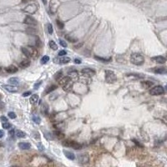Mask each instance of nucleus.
<instances>
[{
    "label": "nucleus",
    "instance_id": "1",
    "mask_svg": "<svg viewBox=\"0 0 167 167\" xmlns=\"http://www.w3.org/2000/svg\"><path fill=\"white\" fill-rule=\"evenodd\" d=\"M130 62L135 65L140 66L144 63V58L141 54L134 53L130 55Z\"/></svg>",
    "mask_w": 167,
    "mask_h": 167
},
{
    "label": "nucleus",
    "instance_id": "2",
    "mask_svg": "<svg viewBox=\"0 0 167 167\" xmlns=\"http://www.w3.org/2000/svg\"><path fill=\"white\" fill-rule=\"evenodd\" d=\"M71 78L69 76L63 77L61 80H59V84L63 87V89L65 91H69L72 89V83H71Z\"/></svg>",
    "mask_w": 167,
    "mask_h": 167
},
{
    "label": "nucleus",
    "instance_id": "3",
    "mask_svg": "<svg viewBox=\"0 0 167 167\" xmlns=\"http://www.w3.org/2000/svg\"><path fill=\"white\" fill-rule=\"evenodd\" d=\"M63 144L66 147H71L74 150H80L82 148V144L78 143V142L74 141V140H64Z\"/></svg>",
    "mask_w": 167,
    "mask_h": 167
},
{
    "label": "nucleus",
    "instance_id": "4",
    "mask_svg": "<svg viewBox=\"0 0 167 167\" xmlns=\"http://www.w3.org/2000/svg\"><path fill=\"white\" fill-rule=\"evenodd\" d=\"M117 80L115 74L111 70H105V81L109 84L114 83Z\"/></svg>",
    "mask_w": 167,
    "mask_h": 167
},
{
    "label": "nucleus",
    "instance_id": "5",
    "mask_svg": "<svg viewBox=\"0 0 167 167\" xmlns=\"http://www.w3.org/2000/svg\"><path fill=\"white\" fill-rule=\"evenodd\" d=\"M165 92V89L162 87L161 85H156L154 86L150 90V94L151 95H154V96H157V95H163Z\"/></svg>",
    "mask_w": 167,
    "mask_h": 167
},
{
    "label": "nucleus",
    "instance_id": "6",
    "mask_svg": "<svg viewBox=\"0 0 167 167\" xmlns=\"http://www.w3.org/2000/svg\"><path fill=\"white\" fill-rule=\"evenodd\" d=\"M37 10H38V5L35 4V3H31V4H29L28 6H26L25 8H24V12L28 13V14H34Z\"/></svg>",
    "mask_w": 167,
    "mask_h": 167
},
{
    "label": "nucleus",
    "instance_id": "7",
    "mask_svg": "<svg viewBox=\"0 0 167 167\" xmlns=\"http://www.w3.org/2000/svg\"><path fill=\"white\" fill-rule=\"evenodd\" d=\"M24 23L28 24V25H30V26H36L37 24H38L36 19H35L34 18H33L32 16H29V15L25 17V18H24Z\"/></svg>",
    "mask_w": 167,
    "mask_h": 167
},
{
    "label": "nucleus",
    "instance_id": "8",
    "mask_svg": "<svg viewBox=\"0 0 167 167\" xmlns=\"http://www.w3.org/2000/svg\"><path fill=\"white\" fill-rule=\"evenodd\" d=\"M78 160H79V162L82 165L87 164L89 160V157L87 154H80L78 156Z\"/></svg>",
    "mask_w": 167,
    "mask_h": 167
},
{
    "label": "nucleus",
    "instance_id": "9",
    "mask_svg": "<svg viewBox=\"0 0 167 167\" xmlns=\"http://www.w3.org/2000/svg\"><path fill=\"white\" fill-rule=\"evenodd\" d=\"M70 58L69 57H66V56H64V57L62 58H59V59H54V63L56 64H68L70 62Z\"/></svg>",
    "mask_w": 167,
    "mask_h": 167
},
{
    "label": "nucleus",
    "instance_id": "10",
    "mask_svg": "<svg viewBox=\"0 0 167 167\" xmlns=\"http://www.w3.org/2000/svg\"><path fill=\"white\" fill-rule=\"evenodd\" d=\"M155 74H167V68L166 67H155V68L152 69Z\"/></svg>",
    "mask_w": 167,
    "mask_h": 167
},
{
    "label": "nucleus",
    "instance_id": "11",
    "mask_svg": "<svg viewBox=\"0 0 167 167\" xmlns=\"http://www.w3.org/2000/svg\"><path fill=\"white\" fill-rule=\"evenodd\" d=\"M27 48L29 52V54H30V58L36 59V57L38 56V50H37V48L33 46H28Z\"/></svg>",
    "mask_w": 167,
    "mask_h": 167
},
{
    "label": "nucleus",
    "instance_id": "12",
    "mask_svg": "<svg viewBox=\"0 0 167 167\" xmlns=\"http://www.w3.org/2000/svg\"><path fill=\"white\" fill-rule=\"evenodd\" d=\"M3 88L5 89V90L10 92V93H16L18 91V88L16 86L11 85V84H3Z\"/></svg>",
    "mask_w": 167,
    "mask_h": 167
},
{
    "label": "nucleus",
    "instance_id": "13",
    "mask_svg": "<svg viewBox=\"0 0 167 167\" xmlns=\"http://www.w3.org/2000/svg\"><path fill=\"white\" fill-rule=\"evenodd\" d=\"M82 74L85 76H94L95 74V71L92 69H89V68H85L83 69L81 71Z\"/></svg>",
    "mask_w": 167,
    "mask_h": 167
},
{
    "label": "nucleus",
    "instance_id": "14",
    "mask_svg": "<svg viewBox=\"0 0 167 167\" xmlns=\"http://www.w3.org/2000/svg\"><path fill=\"white\" fill-rule=\"evenodd\" d=\"M152 61H155L157 64H165L166 62V59L163 56H155L151 59Z\"/></svg>",
    "mask_w": 167,
    "mask_h": 167
},
{
    "label": "nucleus",
    "instance_id": "15",
    "mask_svg": "<svg viewBox=\"0 0 167 167\" xmlns=\"http://www.w3.org/2000/svg\"><path fill=\"white\" fill-rule=\"evenodd\" d=\"M153 85H154V83L150 81V80H144V81L141 82V86L144 88V89H150V88L153 87Z\"/></svg>",
    "mask_w": 167,
    "mask_h": 167
},
{
    "label": "nucleus",
    "instance_id": "16",
    "mask_svg": "<svg viewBox=\"0 0 167 167\" xmlns=\"http://www.w3.org/2000/svg\"><path fill=\"white\" fill-rule=\"evenodd\" d=\"M5 71L8 74H15V73L18 71V68L14 65H10V66L5 68Z\"/></svg>",
    "mask_w": 167,
    "mask_h": 167
},
{
    "label": "nucleus",
    "instance_id": "17",
    "mask_svg": "<svg viewBox=\"0 0 167 167\" xmlns=\"http://www.w3.org/2000/svg\"><path fill=\"white\" fill-rule=\"evenodd\" d=\"M18 147L21 150H29L31 148V144L28 142H20L18 144Z\"/></svg>",
    "mask_w": 167,
    "mask_h": 167
},
{
    "label": "nucleus",
    "instance_id": "18",
    "mask_svg": "<svg viewBox=\"0 0 167 167\" xmlns=\"http://www.w3.org/2000/svg\"><path fill=\"white\" fill-rule=\"evenodd\" d=\"M30 64H31V62L29 59H24V60H22L20 62L19 67H21V68H23V69L28 68V67L30 65Z\"/></svg>",
    "mask_w": 167,
    "mask_h": 167
},
{
    "label": "nucleus",
    "instance_id": "19",
    "mask_svg": "<svg viewBox=\"0 0 167 167\" xmlns=\"http://www.w3.org/2000/svg\"><path fill=\"white\" fill-rule=\"evenodd\" d=\"M64 155H65V156H66L69 159H71V160H74V159H75V155H74V154L73 153V152L69 151H64Z\"/></svg>",
    "mask_w": 167,
    "mask_h": 167
},
{
    "label": "nucleus",
    "instance_id": "20",
    "mask_svg": "<svg viewBox=\"0 0 167 167\" xmlns=\"http://www.w3.org/2000/svg\"><path fill=\"white\" fill-rule=\"evenodd\" d=\"M39 99V95H37V94H34V95H31V97H30V99H29V101H30V103H31L32 104H36V103L38 102Z\"/></svg>",
    "mask_w": 167,
    "mask_h": 167
},
{
    "label": "nucleus",
    "instance_id": "21",
    "mask_svg": "<svg viewBox=\"0 0 167 167\" xmlns=\"http://www.w3.org/2000/svg\"><path fill=\"white\" fill-rule=\"evenodd\" d=\"M8 82L11 84V85L15 86L17 84H19V80L18 78H15V77H13V78H10L8 80Z\"/></svg>",
    "mask_w": 167,
    "mask_h": 167
},
{
    "label": "nucleus",
    "instance_id": "22",
    "mask_svg": "<svg viewBox=\"0 0 167 167\" xmlns=\"http://www.w3.org/2000/svg\"><path fill=\"white\" fill-rule=\"evenodd\" d=\"M68 75L69 78H75V77L78 76V71L75 70V69H71L68 72Z\"/></svg>",
    "mask_w": 167,
    "mask_h": 167
},
{
    "label": "nucleus",
    "instance_id": "23",
    "mask_svg": "<svg viewBox=\"0 0 167 167\" xmlns=\"http://www.w3.org/2000/svg\"><path fill=\"white\" fill-rule=\"evenodd\" d=\"M95 59H96V60H99L100 62H102V63H107V62H110L111 61V58H108V59H105V58H101V57H99V56H95Z\"/></svg>",
    "mask_w": 167,
    "mask_h": 167
},
{
    "label": "nucleus",
    "instance_id": "24",
    "mask_svg": "<svg viewBox=\"0 0 167 167\" xmlns=\"http://www.w3.org/2000/svg\"><path fill=\"white\" fill-rule=\"evenodd\" d=\"M56 88H57V85H55V84H52V85H50V86H48V87L46 88V89H45V94L51 93V92L54 91Z\"/></svg>",
    "mask_w": 167,
    "mask_h": 167
},
{
    "label": "nucleus",
    "instance_id": "25",
    "mask_svg": "<svg viewBox=\"0 0 167 167\" xmlns=\"http://www.w3.org/2000/svg\"><path fill=\"white\" fill-rule=\"evenodd\" d=\"M48 44H49V47L52 48L53 50H57L58 49V45L57 44H56L55 42H54V40H50L49 43H48Z\"/></svg>",
    "mask_w": 167,
    "mask_h": 167
},
{
    "label": "nucleus",
    "instance_id": "26",
    "mask_svg": "<svg viewBox=\"0 0 167 167\" xmlns=\"http://www.w3.org/2000/svg\"><path fill=\"white\" fill-rule=\"evenodd\" d=\"M15 135H16V136L18 137V138H24L25 135H26L25 133L23 132L22 130H16Z\"/></svg>",
    "mask_w": 167,
    "mask_h": 167
},
{
    "label": "nucleus",
    "instance_id": "27",
    "mask_svg": "<svg viewBox=\"0 0 167 167\" xmlns=\"http://www.w3.org/2000/svg\"><path fill=\"white\" fill-rule=\"evenodd\" d=\"M21 50H22L23 54L26 56V57H27V58H30V54H29V50H28L27 47H23V48H21Z\"/></svg>",
    "mask_w": 167,
    "mask_h": 167
},
{
    "label": "nucleus",
    "instance_id": "28",
    "mask_svg": "<svg viewBox=\"0 0 167 167\" xmlns=\"http://www.w3.org/2000/svg\"><path fill=\"white\" fill-rule=\"evenodd\" d=\"M32 119H33V121L34 122L35 124H39L41 122V118L39 117V115H33V117H32Z\"/></svg>",
    "mask_w": 167,
    "mask_h": 167
},
{
    "label": "nucleus",
    "instance_id": "29",
    "mask_svg": "<svg viewBox=\"0 0 167 167\" xmlns=\"http://www.w3.org/2000/svg\"><path fill=\"white\" fill-rule=\"evenodd\" d=\"M54 135H55V136L57 137L58 139H63L64 137V135L59 130H56L55 132H54Z\"/></svg>",
    "mask_w": 167,
    "mask_h": 167
},
{
    "label": "nucleus",
    "instance_id": "30",
    "mask_svg": "<svg viewBox=\"0 0 167 167\" xmlns=\"http://www.w3.org/2000/svg\"><path fill=\"white\" fill-rule=\"evenodd\" d=\"M48 104H44V105H43L42 107V110H41V111H42V113L44 114H48Z\"/></svg>",
    "mask_w": 167,
    "mask_h": 167
},
{
    "label": "nucleus",
    "instance_id": "31",
    "mask_svg": "<svg viewBox=\"0 0 167 167\" xmlns=\"http://www.w3.org/2000/svg\"><path fill=\"white\" fill-rule=\"evenodd\" d=\"M48 61H49V57H48V56H47V55H44V57L41 59V60H40V62H41V64H47Z\"/></svg>",
    "mask_w": 167,
    "mask_h": 167
},
{
    "label": "nucleus",
    "instance_id": "32",
    "mask_svg": "<svg viewBox=\"0 0 167 167\" xmlns=\"http://www.w3.org/2000/svg\"><path fill=\"white\" fill-rule=\"evenodd\" d=\"M56 24H57L58 28H59V29H63L64 27V24L62 21H60V20H59V19L56 20Z\"/></svg>",
    "mask_w": 167,
    "mask_h": 167
},
{
    "label": "nucleus",
    "instance_id": "33",
    "mask_svg": "<svg viewBox=\"0 0 167 167\" xmlns=\"http://www.w3.org/2000/svg\"><path fill=\"white\" fill-rule=\"evenodd\" d=\"M47 29H48V32L49 34H52L53 33V26H52L51 24H47Z\"/></svg>",
    "mask_w": 167,
    "mask_h": 167
},
{
    "label": "nucleus",
    "instance_id": "34",
    "mask_svg": "<svg viewBox=\"0 0 167 167\" xmlns=\"http://www.w3.org/2000/svg\"><path fill=\"white\" fill-rule=\"evenodd\" d=\"M65 38H66L67 40L69 41V42H71V43H76L77 42L76 39L73 38V37H70L69 35H66V36H65Z\"/></svg>",
    "mask_w": 167,
    "mask_h": 167
},
{
    "label": "nucleus",
    "instance_id": "35",
    "mask_svg": "<svg viewBox=\"0 0 167 167\" xmlns=\"http://www.w3.org/2000/svg\"><path fill=\"white\" fill-rule=\"evenodd\" d=\"M2 126H3V129H10L11 125L8 123V122H4V123L2 124Z\"/></svg>",
    "mask_w": 167,
    "mask_h": 167
},
{
    "label": "nucleus",
    "instance_id": "36",
    "mask_svg": "<svg viewBox=\"0 0 167 167\" xmlns=\"http://www.w3.org/2000/svg\"><path fill=\"white\" fill-rule=\"evenodd\" d=\"M62 74H63L62 71H59V72L56 73V74H55V75H54V79H55L56 80H59V79L61 78Z\"/></svg>",
    "mask_w": 167,
    "mask_h": 167
},
{
    "label": "nucleus",
    "instance_id": "37",
    "mask_svg": "<svg viewBox=\"0 0 167 167\" xmlns=\"http://www.w3.org/2000/svg\"><path fill=\"white\" fill-rule=\"evenodd\" d=\"M127 76H134V77H136V78H140V79H142L144 78V75H142V74H127Z\"/></svg>",
    "mask_w": 167,
    "mask_h": 167
},
{
    "label": "nucleus",
    "instance_id": "38",
    "mask_svg": "<svg viewBox=\"0 0 167 167\" xmlns=\"http://www.w3.org/2000/svg\"><path fill=\"white\" fill-rule=\"evenodd\" d=\"M59 44H60V45L63 47V48H66V47L68 46L67 43L65 42L64 40H63V39H59Z\"/></svg>",
    "mask_w": 167,
    "mask_h": 167
},
{
    "label": "nucleus",
    "instance_id": "39",
    "mask_svg": "<svg viewBox=\"0 0 167 167\" xmlns=\"http://www.w3.org/2000/svg\"><path fill=\"white\" fill-rule=\"evenodd\" d=\"M27 33H29V34H34L35 33V29H32V28H28L27 29Z\"/></svg>",
    "mask_w": 167,
    "mask_h": 167
},
{
    "label": "nucleus",
    "instance_id": "40",
    "mask_svg": "<svg viewBox=\"0 0 167 167\" xmlns=\"http://www.w3.org/2000/svg\"><path fill=\"white\" fill-rule=\"evenodd\" d=\"M8 115L10 119H15L16 118V114H15V113H14V112H8Z\"/></svg>",
    "mask_w": 167,
    "mask_h": 167
},
{
    "label": "nucleus",
    "instance_id": "41",
    "mask_svg": "<svg viewBox=\"0 0 167 167\" xmlns=\"http://www.w3.org/2000/svg\"><path fill=\"white\" fill-rule=\"evenodd\" d=\"M67 54V52L65 51V50H60V51L59 52V56H60V57H64V55H66Z\"/></svg>",
    "mask_w": 167,
    "mask_h": 167
},
{
    "label": "nucleus",
    "instance_id": "42",
    "mask_svg": "<svg viewBox=\"0 0 167 167\" xmlns=\"http://www.w3.org/2000/svg\"><path fill=\"white\" fill-rule=\"evenodd\" d=\"M36 45L38 48H39V47L41 46V41H40V39H39V37H36Z\"/></svg>",
    "mask_w": 167,
    "mask_h": 167
},
{
    "label": "nucleus",
    "instance_id": "43",
    "mask_svg": "<svg viewBox=\"0 0 167 167\" xmlns=\"http://www.w3.org/2000/svg\"><path fill=\"white\" fill-rule=\"evenodd\" d=\"M0 119H1V121L3 122V123H4V122H8V119H7L5 116H1Z\"/></svg>",
    "mask_w": 167,
    "mask_h": 167
},
{
    "label": "nucleus",
    "instance_id": "44",
    "mask_svg": "<svg viewBox=\"0 0 167 167\" xmlns=\"http://www.w3.org/2000/svg\"><path fill=\"white\" fill-rule=\"evenodd\" d=\"M29 95H31V92L30 91L24 92V93L23 94V96L24 97H27V96H29Z\"/></svg>",
    "mask_w": 167,
    "mask_h": 167
},
{
    "label": "nucleus",
    "instance_id": "45",
    "mask_svg": "<svg viewBox=\"0 0 167 167\" xmlns=\"http://www.w3.org/2000/svg\"><path fill=\"white\" fill-rule=\"evenodd\" d=\"M41 84H42V82H39V83H36V84H34V85H33V88H34L35 89H37L39 87V86H40Z\"/></svg>",
    "mask_w": 167,
    "mask_h": 167
},
{
    "label": "nucleus",
    "instance_id": "46",
    "mask_svg": "<svg viewBox=\"0 0 167 167\" xmlns=\"http://www.w3.org/2000/svg\"><path fill=\"white\" fill-rule=\"evenodd\" d=\"M133 141H134V142H135V144H137V145H138V146H140V147H143V145H142L141 144L139 143V141H137L136 140H133Z\"/></svg>",
    "mask_w": 167,
    "mask_h": 167
},
{
    "label": "nucleus",
    "instance_id": "47",
    "mask_svg": "<svg viewBox=\"0 0 167 167\" xmlns=\"http://www.w3.org/2000/svg\"><path fill=\"white\" fill-rule=\"evenodd\" d=\"M74 63L77 64H81V60L80 59H74Z\"/></svg>",
    "mask_w": 167,
    "mask_h": 167
},
{
    "label": "nucleus",
    "instance_id": "48",
    "mask_svg": "<svg viewBox=\"0 0 167 167\" xmlns=\"http://www.w3.org/2000/svg\"><path fill=\"white\" fill-rule=\"evenodd\" d=\"M3 136H4V131L2 130V129H0V139L3 138Z\"/></svg>",
    "mask_w": 167,
    "mask_h": 167
},
{
    "label": "nucleus",
    "instance_id": "49",
    "mask_svg": "<svg viewBox=\"0 0 167 167\" xmlns=\"http://www.w3.org/2000/svg\"><path fill=\"white\" fill-rule=\"evenodd\" d=\"M163 121H164V123L167 125V114L164 116V118H163Z\"/></svg>",
    "mask_w": 167,
    "mask_h": 167
},
{
    "label": "nucleus",
    "instance_id": "50",
    "mask_svg": "<svg viewBox=\"0 0 167 167\" xmlns=\"http://www.w3.org/2000/svg\"><path fill=\"white\" fill-rule=\"evenodd\" d=\"M32 0H22V3H29V2H31Z\"/></svg>",
    "mask_w": 167,
    "mask_h": 167
},
{
    "label": "nucleus",
    "instance_id": "51",
    "mask_svg": "<svg viewBox=\"0 0 167 167\" xmlns=\"http://www.w3.org/2000/svg\"><path fill=\"white\" fill-rule=\"evenodd\" d=\"M39 150H40V151H43V149H44V147H43L42 144H41L40 143L39 144Z\"/></svg>",
    "mask_w": 167,
    "mask_h": 167
},
{
    "label": "nucleus",
    "instance_id": "52",
    "mask_svg": "<svg viewBox=\"0 0 167 167\" xmlns=\"http://www.w3.org/2000/svg\"><path fill=\"white\" fill-rule=\"evenodd\" d=\"M42 2H43V3H44V4H46V3H47V0H42Z\"/></svg>",
    "mask_w": 167,
    "mask_h": 167
},
{
    "label": "nucleus",
    "instance_id": "53",
    "mask_svg": "<svg viewBox=\"0 0 167 167\" xmlns=\"http://www.w3.org/2000/svg\"><path fill=\"white\" fill-rule=\"evenodd\" d=\"M166 90H167V85L166 86Z\"/></svg>",
    "mask_w": 167,
    "mask_h": 167
}]
</instances>
